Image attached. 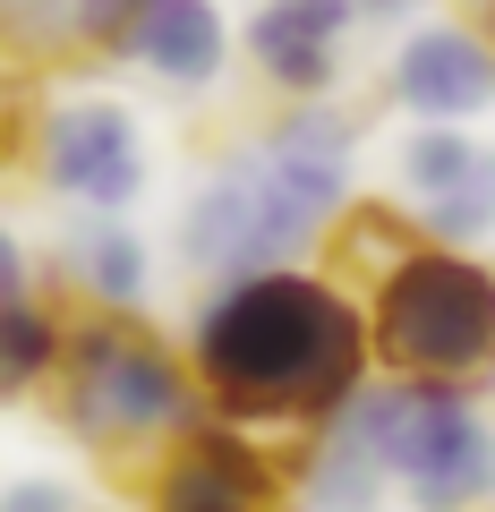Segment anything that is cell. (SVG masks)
I'll return each mask as SVG.
<instances>
[{"mask_svg": "<svg viewBox=\"0 0 495 512\" xmlns=\"http://www.w3.org/2000/svg\"><path fill=\"white\" fill-rule=\"evenodd\" d=\"M111 60L163 77L171 94H205L231 69V18H222V0H129Z\"/></svg>", "mask_w": 495, "mask_h": 512, "instance_id": "obj_11", "label": "cell"}, {"mask_svg": "<svg viewBox=\"0 0 495 512\" xmlns=\"http://www.w3.org/2000/svg\"><path fill=\"white\" fill-rule=\"evenodd\" d=\"M60 308H111V316H146L154 291V248L137 239L129 214H86L52 256Z\"/></svg>", "mask_w": 495, "mask_h": 512, "instance_id": "obj_12", "label": "cell"}, {"mask_svg": "<svg viewBox=\"0 0 495 512\" xmlns=\"http://www.w3.org/2000/svg\"><path fill=\"white\" fill-rule=\"evenodd\" d=\"M60 350H69V308H60L52 291L9 299V308H0V410L43 402L52 376H60Z\"/></svg>", "mask_w": 495, "mask_h": 512, "instance_id": "obj_13", "label": "cell"}, {"mask_svg": "<svg viewBox=\"0 0 495 512\" xmlns=\"http://www.w3.org/2000/svg\"><path fill=\"white\" fill-rule=\"evenodd\" d=\"M35 291H43V256L26 248V231L0 222V308H9V299H35Z\"/></svg>", "mask_w": 495, "mask_h": 512, "instance_id": "obj_17", "label": "cell"}, {"mask_svg": "<svg viewBox=\"0 0 495 512\" xmlns=\"http://www.w3.org/2000/svg\"><path fill=\"white\" fill-rule=\"evenodd\" d=\"M410 9H427V0H359V18H410Z\"/></svg>", "mask_w": 495, "mask_h": 512, "instance_id": "obj_19", "label": "cell"}, {"mask_svg": "<svg viewBox=\"0 0 495 512\" xmlns=\"http://www.w3.org/2000/svg\"><path fill=\"white\" fill-rule=\"evenodd\" d=\"M137 495H146V512H282L291 504V444L197 419L146 470Z\"/></svg>", "mask_w": 495, "mask_h": 512, "instance_id": "obj_7", "label": "cell"}, {"mask_svg": "<svg viewBox=\"0 0 495 512\" xmlns=\"http://www.w3.org/2000/svg\"><path fill=\"white\" fill-rule=\"evenodd\" d=\"M0 512H86V495L69 478H9L0 487Z\"/></svg>", "mask_w": 495, "mask_h": 512, "instance_id": "obj_18", "label": "cell"}, {"mask_svg": "<svg viewBox=\"0 0 495 512\" xmlns=\"http://www.w3.org/2000/svg\"><path fill=\"white\" fill-rule=\"evenodd\" d=\"M359 137L367 120L350 103H282L274 120L231 146L180 205V265L197 282L308 265L325 248L333 214L359 197Z\"/></svg>", "mask_w": 495, "mask_h": 512, "instance_id": "obj_2", "label": "cell"}, {"mask_svg": "<svg viewBox=\"0 0 495 512\" xmlns=\"http://www.w3.org/2000/svg\"><path fill=\"white\" fill-rule=\"evenodd\" d=\"M350 35H359V0H257L239 26V52L274 86V103H325L342 86Z\"/></svg>", "mask_w": 495, "mask_h": 512, "instance_id": "obj_10", "label": "cell"}, {"mask_svg": "<svg viewBox=\"0 0 495 512\" xmlns=\"http://www.w3.org/2000/svg\"><path fill=\"white\" fill-rule=\"evenodd\" d=\"M52 410L69 427V444L120 487H146V470L205 419L180 342L146 316H111V308H69Z\"/></svg>", "mask_w": 495, "mask_h": 512, "instance_id": "obj_3", "label": "cell"}, {"mask_svg": "<svg viewBox=\"0 0 495 512\" xmlns=\"http://www.w3.org/2000/svg\"><path fill=\"white\" fill-rule=\"evenodd\" d=\"M26 171L43 180V197H60L69 214H129L154 180V154H146V120L111 94H60L43 103L35 128V154Z\"/></svg>", "mask_w": 495, "mask_h": 512, "instance_id": "obj_6", "label": "cell"}, {"mask_svg": "<svg viewBox=\"0 0 495 512\" xmlns=\"http://www.w3.org/2000/svg\"><path fill=\"white\" fill-rule=\"evenodd\" d=\"M359 316H367L376 376L495 384V265H487V248L410 239L359 291Z\"/></svg>", "mask_w": 495, "mask_h": 512, "instance_id": "obj_5", "label": "cell"}, {"mask_svg": "<svg viewBox=\"0 0 495 512\" xmlns=\"http://www.w3.org/2000/svg\"><path fill=\"white\" fill-rule=\"evenodd\" d=\"M393 197L402 222L436 248H487L495 239V146L478 128H410L393 146Z\"/></svg>", "mask_w": 495, "mask_h": 512, "instance_id": "obj_8", "label": "cell"}, {"mask_svg": "<svg viewBox=\"0 0 495 512\" xmlns=\"http://www.w3.org/2000/svg\"><path fill=\"white\" fill-rule=\"evenodd\" d=\"M43 77L35 69H0V171H26L35 154V128H43Z\"/></svg>", "mask_w": 495, "mask_h": 512, "instance_id": "obj_15", "label": "cell"}, {"mask_svg": "<svg viewBox=\"0 0 495 512\" xmlns=\"http://www.w3.org/2000/svg\"><path fill=\"white\" fill-rule=\"evenodd\" d=\"M333 419L410 512H495V384L367 376Z\"/></svg>", "mask_w": 495, "mask_h": 512, "instance_id": "obj_4", "label": "cell"}, {"mask_svg": "<svg viewBox=\"0 0 495 512\" xmlns=\"http://www.w3.org/2000/svg\"><path fill=\"white\" fill-rule=\"evenodd\" d=\"M120 18H129V0H69V43H77V60H111Z\"/></svg>", "mask_w": 495, "mask_h": 512, "instance_id": "obj_16", "label": "cell"}, {"mask_svg": "<svg viewBox=\"0 0 495 512\" xmlns=\"http://www.w3.org/2000/svg\"><path fill=\"white\" fill-rule=\"evenodd\" d=\"M385 103L410 128H470L495 111V43L470 18L410 26L385 60Z\"/></svg>", "mask_w": 495, "mask_h": 512, "instance_id": "obj_9", "label": "cell"}, {"mask_svg": "<svg viewBox=\"0 0 495 512\" xmlns=\"http://www.w3.org/2000/svg\"><path fill=\"white\" fill-rule=\"evenodd\" d=\"M52 60H77L69 0H0V69H52Z\"/></svg>", "mask_w": 495, "mask_h": 512, "instance_id": "obj_14", "label": "cell"}, {"mask_svg": "<svg viewBox=\"0 0 495 512\" xmlns=\"http://www.w3.org/2000/svg\"><path fill=\"white\" fill-rule=\"evenodd\" d=\"M180 359L197 376L205 419L274 444H299L308 427H325L376 376L359 299L316 265H265V274L205 282Z\"/></svg>", "mask_w": 495, "mask_h": 512, "instance_id": "obj_1", "label": "cell"}]
</instances>
